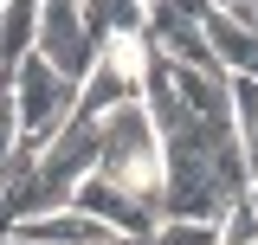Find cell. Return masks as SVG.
<instances>
[{
	"instance_id": "9",
	"label": "cell",
	"mask_w": 258,
	"mask_h": 245,
	"mask_svg": "<svg viewBox=\"0 0 258 245\" xmlns=\"http://www.w3.org/2000/svg\"><path fill=\"white\" fill-rule=\"evenodd\" d=\"M220 245H258V207H252V194H239V200L226 207V219H220Z\"/></svg>"
},
{
	"instance_id": "2",
	"label": "cell",
	"mask_w": 258,
	"mask_h": 245,
	"mask_svg": "<svg viewBox=\"0 0 258 245\" xmlns=\"http://www.w3.org/2000/svg\"><path fill=\"white\" fill-rule=\"evenodd\" d=\"M13 116H20V142H32V149L58 142L64 129H71V116H78V84L58 78L52 65L32 52L13 71Z\"/></svg>"
},
{
	"instance_id": "3",
	"label": "cell",
	"mask_w": 258,
	"mask_h": 245,
	"mask_svg": "<svg viewBox=\"0 0 258 245\" xmlns=\"http://www.w3.org/2000/svg\"><path fill=\"white\" fill-rule=\"evenodd\" d=\"M97 52H103V39L84 20V0H39V58L58 78L84 84L97 71Z\"/></svg>"
},
{
	"instance_id": "8",
	"label": "cell",
	"mask_w": 258,
	"mask_h": 245,
	"mask_svg": "<svg viewBox=\"0 0 258 245\" xmlns=\"http://www.w3.org/2000/svg\"><path fill=\"white\" fill-rule=\"evenodd\" d=\"M149 245H220V226H207V219H155Z\"/></svg>"
},
{
	"instance_id": "11",
	"label": "cell",
	"mask_w": 258,
	"mask_h": 245,
	"mask_svg": "<svg viewBox=\"0 0 258 245\" xmlns=\"http://www.w3.org/2000/svg\"><path fill=\"white\" fill-rule=\"evenodd\" d=\"M213 7H220V0H149V13H168V20H194V26H200Z\"/></svg>"
},
{
	"instance_id": "1",
	"label": "cell",
	"mask_w": 258,
	"mask_h": 245,
	"mask_svg": "<svg viewBox=\"0 0 258 245\" xmlns=\"http://www.w3.org/2000/svg\"><path fill=\"white\" fill-rule=\"evenodd\" d=\"M97 174H103V181H116L123 194H136V200H149V207L161 213L168 149H161V129H155V116L142 110V97L103 116V161H97Z\"/></svg>"
},
{
	"instance_id": "4",
	"label": "cell",
	"mask_w": 258,
	"mask_h": 245,
	"mask_svg": "<svg viewBox=\"0 0 258 245\" xmlns=\"http://www.w3.org/2000/svg\"><path fill=\"white\" fill-rule=\"evenodd\" d=\"M71 207H78V213H91L97 226H110L116 239H149V232H155V219H161L149 200L123 194V187L103 181V174H91V181L78 187V194H71Z\"/></svg>"
},
{
	"instance_id": "14",
	"label": "cell",
	"mask_w": 258,
	"mask_h": 245,
	"mask_svg": "<svg viewBox=\"0 0 258 245\" xmlns=\"http://www.w3.org/2000/svg\"><path fill=\"white\" fill-rule=\"evenodd\" d=\"M245 194H252V207H258V181H252V187H245Z\"/></svg>"
},
{
	"instance_id": "15",
	"label": "cell",
	"mask_w": 258,
	"mask_h": 245,
	"mask_svg": "<svg viewBox=\"0 0 258 245\" xmlns=\"http://www.w3.org/2000/svg\"><path fill=\"white\" fill-rule=\"evenodd\" d=\"M220 7H245V0H220Z\"/></svg>"
},
{
	"instance_id": "6",
	"label": "cell",
	"mask_w": 258,
	"mask_h": 245,
	"mask_svg": "<svg viewBox=\"0 0 258 245\" xmlns=\"http://www.w3.org/2000/svg\"><path fill=\"white\" fill-rule=\"evenodd\" d=\"M13 239H26V245H110L116 232H110V226H97L91 213H78V207H58V213L20 219V226H13Z\"/></svg>"
},
{
	"instance_id": "12",
	"label": "cell",
	"mask_w": 258,
	"mask_h": 245,
	"mask_svg": "<svg viewBox=\"0 0 258 245\" xmlns=\"http://www.w3.org/2000/svg\"><path fill=\"white\" fill-rule=\"evenodd\" d=\"M13 149H20V116H13V97H0V168L13 161Z\"/></svg>"
},
{
	"instance_id": "5",
	"label": "cell",
	"mask_w": 258,
	"mask_h": 245,
	"mask_svg": "<svg viewBox=\"0 0 258 245\" xmlns=\"http://www.w3.org/2000/svg\"><path fill=\"white\" fill-rule=\"evenodd\" d=\"M200 32H207V45H213V58H220L226 78H258V26L239 7H213L200 20Z\"/></svg>"
},
{
	"instance_id": "13",
	"label": "cell",
	"mask_w": 258,
	"mask_h": 245,
	"mask_svg": "<svg viewBox=\"0 0 258 245\" xmlns=\"http://www.w3.org/2000/svg\"><path fill=\"white\" fill-rule=\"evenodd\" d=\"M0 245H26V239H13V232H7V239H0Z\"/></svg>"
},
{
	"instance_id": "10",
	"label": "cell",
	"mask_w": 258,
	"mask_h": 245,
	"mask_svg": "<svg viewBox=\"0 0 258 245\" xmlns=\"http://www.w3.org/2000/svg\"><path fill=\"white\" fill-rule=\"evenodd\" d=\"M226 97H232V129H239V149H245V136L258 129V78H232V84H226Z\"/></svg>"
},
{
	"instance_id": "7",
	"label": "cell",
	"mask_w": 258,
	"mask_h": 245,
	"mask_svg": "<svg viewBox=\"0 0 258 245\" xmlns=\"http://www.w3.org/2000/svg\"><path fill=\"white\" fill-rule=\"evenodd\" d=\"M39 52V0H7L0 7V78H13Z\"/></svg>"
}]
</instances>
